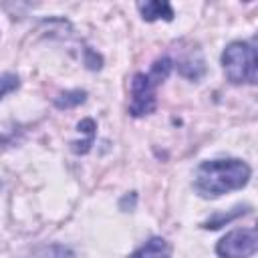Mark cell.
I'll return each instance as SVG.
<instances>
[{"label": "cell", "instance_id": "6da1fadb", "mask_svg": "<svg viewBox=\"0 0 258 258\" xmlns=\"http://www.w3.org/2000/svg\"><path fill=\"white\" fill-rule=\"evenodd\" d=\"M250 175L252 169L242 159H208L196 169L194 187L202 198H220L234 189H242L250 181Z\"/></svg>", "mask_w": 258, "mask_h": 258}, {"label": "cell", "instance_id": "7a4b0ae2", "mask_svg": "<svg viewBox=\"0 0 258 258\" xmlns=\"http://www.w3.org/2000/svg\"><path fill=\"white\" fill-rule=\"evenodd\" d=\"M173 69V60L169 56L157 58L149 73H137L131 79V103H129V113L133 117H145L151 115L157 107V97L155 89L169 77Z\"/></svg>", "mask_w": 258, "mask_h": 258}, {"label": "cell", "instance_id": "3957f363", "mask_svg": "<svg viewBox=\"0 0 258 258\" xmlns=\"http://www.w3.org/2000/svg\"><path fill=\"white\" fill-rule=\"evenodd\" d=\"M222 67L230 83L254 85L258 79V58L252 42L234 40L222 52Z\"/></svg>", "mask_w": 258, "mask_h": 258}, {"label": "cell", "instance_id": "277c9868", "mask_svg": "<svg viewBox=\"0 0 258 258\" xmlns=\"http://www.w3.org/2000/svg\"><path fill=\"white\" fill-rule=\"evenodd\" d=\"M256 248H258L256 228H236L216 244V254L220 258H250L256 254Z\"/></svg>", "mask_w": 258, "mask_h": 258}, {"label": "cell", "instance_id": "5b68a950", "mask_svg": "<svg viewBox=\"0 0 258 258\" xmlns=\"http://www.w3.org/2000/svg\"><path fill=\"white\" fill-rule=\"evenodd\" d=\"M139 12H141V18L147 20V22H153V20H173V8L169 2L165 0H149V2H139L137 4Z\"/></svg>", "mask_w": 258, "mask_h": 258}, {"label": "cell", "instance_id": "8992f818", "mask_svg": "<svg viewBox=\"0 0 258 258\" xmlns=\"http://www.w3.org/2000/svg\"><path fill=\"white\" fill-rule=\"evenodd\" d=\"M129 258H171V246L163 238H151L129 254Z\"/></svg>", "mask_w": 258, "mask_h": 258}, {"label": "cell", "instance_id": "52a82bcc", "mask_svg": "<svg viewBox=\"0 0 258 258\" xmlns=\"http://www.w3.org/2000/svg\"><path fill=\"white\" fill-rule=\"evenodd\" d=\"M177 67V73L185 79H191V81H198L204 77L206 73V62L202 58L200 52L196 54H189V56H183V58H177V62H173Z\"/></svg>", "mask_w": 258, "mask_h": 258}, {"label": "cell", "instance_id": "ba28073f", "mask_svg": "<svg viewBox=\"0 0 258 258\" xmlns=\"http://www.w3.org/2000/svg\"><path fill=\"white\" fill-rule=\"evenodd\" d=\"M26 258H75V252L64 244H44L34 248Z\"/></svg>", "mask_w": 258, "mask_h": 258}, {"label": "cell", "instance_id": "9c48e42d", "mask_svg": "<svg viewBox=\"0 0 258 258\" xmlns=\"http://www.w3.org/2000/svg\"><path fill=\"white\" fill-rule=\"evenodd\" d=\"M85 99H87V93L81 91V89L64 91V93H60L58 97H54V107H56V109H73V107L85 103Z\"/></svg>", "mask_w": 258, "mask_h": 258}, {"label": "cell", "instance_id": "30bf717a", "mask_svg": "<svg viewBox=\"0 0 258 258\" xmlns=\"http://www.w3.org/2000/svg\"><path fill=\"white\" fill-rule=\"evenodd\" d=\"M246 212H248L246 206H244V208L238 206V208H234V212H230V214H216V216H212L210 220L204 222V228H206V230H218V228H222V226L234 222L236 218H240V216L246 214Z\"/></svg>", "mask_w": 258, "mask_h": 258}, {"label": "cell", "instance_id": "8fae6325", "mask_svg": "<svg viewBox=\"0 0 258 258\" xmlns=\"http://www.w3.org/2000/svg\"><path fill=\"white\" fill-rule=\"evenodd\" d=\"M20 85V79L14 73H2L0 75V99L12 91H16Z\"/></svg>", "mask_w": 258, "mask_h": 258}, {"label": "cell", "instance_id": "7c38bea8", "mask_svg": "<svg viewBox=\"0 0 258 258\" xmlns=\"http://www.w3.org/2000/svg\"><path fill=\"white\" fill-rule=\"evenodd\" d=\"M85 64L89 67V69H101V64H103V58L95 52V50H91V48H87L85 50Z\"/></svg>", "mask_w": 258, "mask_h": 258}, {"label": "cell", "instance_id": "4fadbf2b", "mask_svg": "<svg viewBox=\"0 0 258 258\" xmlns=\"http://www.w3.org/2000/svg\"><path fill=\"white\" fill-rule=\"evenodd\" d=\"M135 200H137V196H135V194L125 196V198L119 202V208H121L123 212H129V210H133V208H135Z\"/></svg>", "mask_w": 258, "mask_h": 258}]
</instances>
